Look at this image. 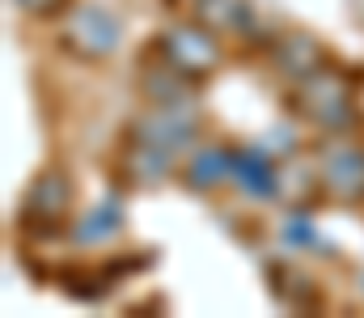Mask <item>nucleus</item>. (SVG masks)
<instances>
[{
	"mask_svg": "<svg viewBox=\"0 0 364 318\" xmlns=\"http://www.w3.org/2000/svg\"><path fill=\"white\" fill-rule=\"evenodd\" d=\"M292 106H296V115L314 119L326 132H339V127H348L356 119V110H352V81L339 77V73H322V68L296 77Z\"/></svg>",
	"mask_w": 364,
	"mask_h": 318,
	"instance_id": "1",
	"label": "nucleus"
},
{
	"mask_svg": "<svg viewBox=\"0 0 364 318\" xmlns=\"http://www.w3.org/2000/svg\"><path fill=\"white\" fill-rule=\"evenodd\" d=\"M73 208V187L64 174H43L34 179L26 204H21V225L26 229H60Z\"/></svg>",
	"mask_w": 364,
	"mask_h": 318,
	"instance_id": "2",
	"label": "nucleus"
},
{
	"mask_svg": "<svg viewBox=\"0 0 364 318\" xmlns=\"http://www.w3.org/2000/svg\"><path fill=\"white\" fill-rule=\"evenodd\" d=\"M157 51L166 55L170 68H178L182 77H195V81H203L220 60L216 43L208 34H195V30H174V34L157 38Z\"/></svg>",
	"mask_w": 364,
	"mask_h": 318,
	"instance_id": "3",
	"label": "nucleus"
},
{
	"mask_svg": "<svg viewBox=\"0 0 364 318\" xmlns=\"http://www.w3.org/2000/svg\"><path fill=\"white\" fill-rule=\"evenodd\" d=\"M322 183L331 187L335 200H348V204L364 200V149H335L326 157V179Z\"/></svg>",
	"mask_w": 364,
	"mask_h": 318,
	"instance_id": "4",
	"label": "nucleus"
},
{
	"mask_svg": "<svg viewBox=\"0 0 364 318\" xmlns=\"http://www.w3.org/2000/svg\"><path fill=\"white\" fill-rule=\"evenodd\" d=\"M64 43H77L90 55H106L114 47V21L106 13H97V9H77L73 26L64 30Z\"/></svg>",
	"mask_w": 364,
	"mask_h": 318,
	"instance_id": "5",
	"label": "nucleus"
},
{
	"mask_svg": "<svg viewBox=\"0 0 364 318\" xmlns=\"http://www.w3.org/2000/svg\"><path fill=\"white\" fill-rule=\"evenodd\" d=\"M195 21L208 30H246L250 26V0H195Z\"/></svg>",
	"mask_w": 364,
	"mask_h": 318,
	"instance_id": "6",
	"label": "nucleus"
},
{
	"mask_svg": "<svg viewBox=\"0 0 364 318\" xmlns=\"http://www.w3.org/2000/svg\"><path fill=\"white\" fill-rule=\"evenodd\" d=\"M318 60H322V47L314 43V38H284L279 47H275V64L284 68V73H292V77H305V73H314L318 68Z\"/></svg>",
	"mask_w": 364,
	"mask_h": 318,
	"instance_id": "7",
	"label": "nucleus"
},
{
	"mask_svg": "<svg viewBox=\"0 0 364 318\" xmlns=\"http://www.w3.org/2000/svg\"><path fill=\"white\" fill-rule=\"evenodd\" d=\"M26 9H34V13H51V0H21Z\"/></svg>",
	"mask_w": 364,
	"mask_h": 318,
	"instance_id": "8",
	"label": "nucleus"
}]
</instances>
